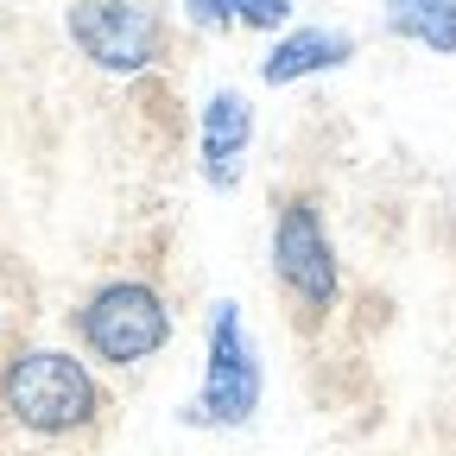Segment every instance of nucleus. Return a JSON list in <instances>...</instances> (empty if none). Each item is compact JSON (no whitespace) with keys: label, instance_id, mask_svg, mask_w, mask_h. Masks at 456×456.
<instances>
[{"label":"nucleus","instance_id":"obj_1","mask_svg":"<svg viewBox=\"0 0 456 456\" xmlns=\"http://www.w3.org/2000/svg\"><path fill=\"white\" fill-rule=\"evenodd\" d=\"M108 419L95 362L64 342H26L0 362V425L32 444H77Z\"/></svg>","mask_w":456,"mask_h":456},{"label":"nucleus","instance_id":"obj_2","mask_svg":"<svg viewBox=\"0 0 456 456\" xmlns=\"http://www.w3.org/2000/svg\"><path fill=\"white\" fill-rule=\"evenodd\" d=\"M70 336L77 349L108 368V374H134L146 362H159L171 349V336H178V317H171V298L159 292L152 279L140 273H114L102 285H89V292L77 298L70 311Z\"/></svg>","mask_w":456,"mask_h":456},{"label":"nucleus","instance_id":"obj_3","mask_svg":"<svg viewBox=\"0 0 456 456\" xmlns=\"http://www.w3.org/2000/svg\"><path fill=\"white\" fill-rule=\"evenodd\" d=\"M266 266H273L279 298L305 323L336 317V305H342V254H336V235H330V216H323V203L311 191H285L273 203Z\"/></svg>","mask_w":456,"mask_h":456},{"label":"nucleus","instance_id":"obj_4","mask_svg":"<svg viewBox=\"0 0 456 456\" xmlns=\"http://www.w3.org/2000/svg\"><path fill=\"white\" fill-rule=\"evenodd\" d=\"M260 399H266V362L248 330V311L235 298H216L203 323V380L178 419L197 431H241L260 419Z\"/></svg>","mask_w":456,"mask_h":456},{"label":"nucleus","instance_id":"obj_5","mask_svg":"<svg viewBox=\"0 0 456 456\" xmlns=\"http://www.w3.org/2000/svg\"><path fill=\"white\" fill-rule=\"evenodd\" d=\"M64 38L89 70H102L114 83L152 77L171 57V20L159 0H70Z\"/></svg>","mask_w":456,"mask_h":456},{"label":"nucleus","instance_id":"obj_6","mask_svg":"<svg viewBox=\"0 0 456 456\" xmlns=\"http://www.w3.org/2000/svg\"><path fill=\"white\" fill-rule=\"evenodd\" d=\"M254 134H260V114L254 95L235 83H216L197 108V178L209 191H241L248 178V159H254Z\"/></svg>","mask_w":456,"mask_h":456},{"label":"nucleus","instance_id":"obj_7","mask_svg":"<svg viewBox=\"0 0 456 456\" xmlns=\"http://www.w3.org/2000/svg\"><path fill=\"white\" fill-rule=\"evenodd\" d=\"M355 51L362 45H355L349 26H323V20L285 26L260 57V83L266 89H292V83H311V77H330V70H349Z\"/></svg>","mask_w":456,"mask_h":456},{"label":"nucleus","instance_id":"obj_8","mask_svg":"<svg viewBox=\"0 0 456 456\" xmlns=\"http://www.w3.org/2000/svg\"><path fill=\"white\" fill-rule=\"evenodd\" d=\"M380 26L431 57H456V0H374Z\"/></svg>","mask_w":456,"mask_h":456},{"label":"nucleus","instance_id":"obj_9","mask_svg":"<svg viewBox=\"0 0 456 456\" xmlns=\"http://www.w3.org/2000/svg\"><path fill=\"white\" fill-rule=\"evenodd\" d=\"M184 26L197 32H285L292 26V0H178Z\"/></svg>","mask_w":456,"mask_h":456}]
</instances>
